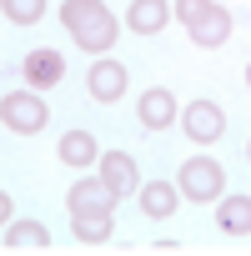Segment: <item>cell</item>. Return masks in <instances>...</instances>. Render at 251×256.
<instances>
[{"label":"cell","instance_id":"ba28073f","mask_svg":"<svg viewBox=\"0 0 251 256\" xmlns=\"http://www.w3.org/2000/svg\"><path fill=\"white\" fill-rule=\"evenodd\" d=\"M86 86H90L96 100H120V90H126V66H120V60H100V66H90Z\"/></svg>","mask_w":251,"mask_h":256},{"label":"cell","instance_id":"2e32d148","mask_svg":"<svg viewBox=\"0 0 251 256\" xmlns=\"http://www.w3.org/2000/svg\"><path fill=\"white\" fill-rule=\"evenodd\" d=\"M70 231H76V241H106L110 236V211H76V221H70Z\"/></svg>","mask_w":251,"mask_h":256},{"label":"cell","instance_id":"8992f818","mask_svg":"<svg viewBox=\"0 0 251 256\" xmlns=\"http://www.w3.org/2000/svg\"><path fill=\"white\" fill-rule=\"evenodd\" d=\"M226 36H231V16H226V6H211V10L191 26V46H201V50L226 46Z\"/></svg>","mask_w":251,"mask_h":256},{"label":"cell","instance_id":"ffe728a7","mask_svg":"<svg viewBox=\"0 0 251 256\" xmlns=\"http://www.w3.org/2000/svg\"><path fill=\"white\" fill-rule=\"evenodd\" d=\"M246 156H251V146H246Z\"/></svg>","mask_w":251,"mask_h":256},{"label":"cell","instance_id":"e0dca14e","mask_svg":"<svg viewBox=\"0 0 251 256\" xmlns=\"http://www.w3.org/2000/svg\"><path fill=\"white\" fill-rule=\"evenodd\" d=\"M0 6H6V20H16V26H36L40 10H46V0H0Z\"/></svg>","mask_w":251,"mask_h":256},{"label":"cell","instance_id":"6da1fadb","mask_svg":"<svg viewBox=\"0 0 251 256\" xmlns=\"http://www.w3.org/2000/svg\"><path fill=\"white\" fill-rule=\"evenodd\" d=\"M60 20L76 36L80 50H110V40H116V20H110V10L100 6V0H66Z\"/></svg>","mask_w":251,"mask_h":256},{"label":"cell","instance_id":"7a4b0ae2","mask_svg":"<svg viewBox=\"0 0 251 256\" xmlns=\"http://www.w3.org/2000/svg\"><path fill=\"white\" fill-rule=\"evenodd\" d=\"M0 120H6L10 131H20V136H36L46 126V100L36 90H10L6 100H0Z\"/></svg>","mask_w":251,"mask_h":256},{"label":"cell","instance_id":"7c38bea8","mask_svg":"<svg viewBox=\"0 0 251 256\" xmlns=\"http://www.w3.org/2000/svg\"><path fill=\"white\" fill-rule=\"evenodd\" d=\"M6 246L10 251H46L50 246V231L40 221H16V226H6Z\"/></svg>","mask_w":251,"mask_h":256},{"label":"cell","instance_id":"4fadbf2b","mask_svg":"<svg viewBox=\"0 0 251 256\" xmlns=\"http://www.w3.org/2000/svg\"><path fill=\"white\" fill-rule=\"evenodd\" d=\"M216 221H221V231L246 236V231H251V196H226V201L216 206Z\"/></svg>","mask_w":251,"mask_h":256},{"label":"cell","instance_id":"52a82bcc","mask_svg":"<svg viewBox=\"0 0 251 256\" xmlns=\"http://www.w3.org/2000/svg\"><path fill=\"white\" fill-rule=\"evenodd\" d=\"M100 176L116 186V196L136 191V181H141V171H136V156H131V151H106V156H100Z\"/></svg>","mask_w":251,"mask_h":256},{"label":"cell","instance_id":"9a60e30c","mask_svg":"<svg viewBox=\"0 0 251 256\" xmlns=\"http://www.w3.org/2000/svg\"><path fill=\"white\" fill-rule=\"evenodd\" d=\"M141 211L146 216H171L176 211V191H171V181H151V186H141Z\"/></svg>","mask_w":251,"mask_h":256},{"label":"cell","instance_id":"8fae6325","mask_svg":"<svg viewBox=\"0 0 251 256\" xmlns=\"http://www.w3.org/2000/svg\"><path fill=\"white\" fill-rule=\"evenodd\" d=\"M166 16H171L166 0H131V16H126V20H131L136 36H156V30L166 26Z\"/></svg>","mask_w":251,"mask_h":256},{"label":"cell","instance_id":"d6986e66","mask_svg":"<svg viewBox=\"0 0 251 256\" xmlns=\"http://www.w3.org/2000/svg\"><path fill=\"white\" fill-rule=\"evenodd\" d=\"M246 86H251V66H246Z\"/></svg>","mask_w":251,"mask_h":256},{"label":"cell","instance_id":"30bf717a","mask_svg":"<svg viewBox=\"0 0 251 256\" xmlns=\"http://www.w3.org/2000/svg\"><path fill=\"white\" fill-rule=\"evenodd\" d=\"M66 76V60L56 50H30L26 56V86H56Z\"/></svg>","mask_w":251,"mask_h":256},{"label":"cell","instance_id":"277c9868","mask_svg":"<svg viewBox=\"0 0 251 256\" xmlns=\"http://www.w3.org/2000/svg\"><path fill=\"white\" fill-rule=\"evenodd\" d=\"M110 201H116V186L106 176H80L70 186V211H110Z\"/></svg>","mask_w":251,"mask_h":256},{"label":"cell","instance_id":"5b68a950","mask_svg":"<svg viewBox=\"0 0 251 256\" xmlns=\"http://www.w3.org/2000/svg\"><path fill=\"white\" fill-rule=\"evenodd\" d=\"M181 120H186L191 141H216V136L226 131V116H221V106H211V100H191Z\"/></svg>","mask_w":251,"mask_h":256},{"label":"cell","instance_id":"ac0fdd59","mask_svg":"<svg viewBox=\"0 0 251 256\" xmlns=\"http://www.w3.org/2000/svg\"><path fill=\"white\" fill-rule=\"evenodd\" d=\"M211 6H216V0H176L171 10H176V20H186V26H196V20H201V16H206Z\"/></svg>","mask_w":251,"mask_h":256},{"label":"cell","instance_id":"9c48e42d","mask_svg":"<svg viewBox=\"0 0 251 256\" xmlns=\"http://www.w3.org/2000/svg\"><path fill=\"white\" fill-rule=\"evenodd\" d=\"M171 120H176L171 90H146V96H141V126H146V131H166Z\"/></svg>","mask_w":251,"mask_h":256},{"label":"cell","instance_id":"5bb4252c","mask_svg":"<svg viewBox=\"0 0 251 256\" xmlns=\"http://www.w3.org/2000/svg\"><path fill=\"white\" fill-rule=\"evenodd\" d=\"M60 161H66V166H90V161H100L90 131H70V136H60Z\"/></svg>","mask_w":251,"mask_h":256},{"label":"cell","instance_id":"3957f363","mask_svg":"<svg viewBox=\"0 0 251 256\" xmlns=\"http://www.w3.org/2000/svg\"><path fill=\"white\" fill-rule=\"evenodd\" d=\"M221 186H226V171H221L216 161L196 156V161H186V166H181V191H186L191 201H216V196H221Z\"/></svg>","mask_w":251,"mask_h":256}]
</instances>
